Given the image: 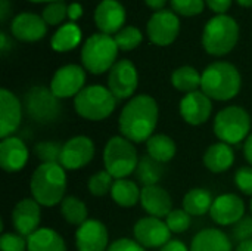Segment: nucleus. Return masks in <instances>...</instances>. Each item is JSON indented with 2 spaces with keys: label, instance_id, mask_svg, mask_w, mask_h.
<instances>
[{
  "label": "nucleus",
  "instance_id": "obj_1",
  "mask_svg": "<svg viewBox=\"0 0 252 251\" xmlns=\"http://www.w3.org/2000/svg\"><path fill=\"white\" fill-rule=\"evenodd\" d=\"M158 104L152 96H133L120 114V132L126 139L134 143L148 142V139L154 136L158 124Z\"/></svg>",
  "mask_w": 252,
  "mask_h": 251
},
{
  "label": "nucleus",
  "instance_id": "obj_2",
  "mask_svg": "<svg viewBox=\"0 0 252 251\" xmlns=\"http://www.w3.org/2000/svg\"><path fill=\"white\" fill-rule=\"evenodd\" d=\"M30 189L32 198L44 207L62 203L66 191V173L61 164H40L31 176Z\"/></svg>",
  "mask_w": 252,
  "mask_h": 251
},
{
  "label": "nucleus",
  "instance_id": "obj_3",
  "mask_svg": "<svg viewBox=\"0 0 252 251\" xmlns=\"http://www.w3.org/2000/svg\"><path fill=\"white\" fill-rule=\"evenodd\" d=\"M241 74L229 62H214L202 72L201 89L214 101H230L241 90Z\"/></svg>",
  "mask_w": 252,
  "mask_h": 251
},
{
  "label": "nucleus",
  "instance_id": "obj_4",
  "mask_svg": "<svg viewBox=\"0 0 252 251\" xmlns=\"http://www.w3.org/2000/svg\"><path fill=\"white\" fill-rule=\"evenodd\" d=\"M139 160L133 142L124 136H114L105 145L103 166L114 179H126L136 172Z\"/></svg>",
  "mask_w": 252,
  "mask_h": 251
},
{
  "label": "nucleus",
  "instance_id": "obj_5",
  "mask_svg": "<svg viewBox=\"0 0 252 251\" xmlns=\"http://www.w3.org/2000/svg\"><path fill=\"white\" fill-rule=\"evenodd\" d=\"M117 101L109 89L93 84L84 87L74 98V107L80 117L89 121H102L114 112Z\"/></svg>",
  "mask_w": 252,
  "mask_h": 251
},
{
  "label": "nucleus",
  "instance_id": "obj_6",
  "mask_svg": "<svg viewBox=\"0 0 252 251\" xmlns=\"http://www.w3.org/2000/svg\"><path fill=\"white\" fill-rule=\"evenodd\" d=\"M239 27L236 21L227 15H219L208 21L202 34L204 49L214 56L229 53L238 43Z\"/></svg>",
  "mask_w": 252,
  "mask_h": 251
},
{
  "label": "nucleus",
  "instance_id": "obj_7",
  "mask_svg": "<svg viewBox=\"0 0 252 251\" xmlns=\"http://www.w3.org/2000/svg\"><path fill=\"white\" fill-rule=\"evenodd\" d=\"M118 46L115 40L103 33L89 37L81 50V62L92 74H103L115 64Z\"/></svg>",
  "mask_w": 252,
  "mask_h": 251
},
{
  "label": "nucleus",
  "instance_id": "obj_8",
  "mask_svg": "<svg viewBox=\"0 0 252 251\" xmlns=\"http://www.w3.org/2000/svg\"><path fill=\"white\" fill-rule=\"evenodd\" d=\"M251 117L242 107L232 105L223 108L214 118V133L220 142L236 145L251 135Z\"/></svg>",
  "mask_w": 252,
  "mask_h": 251
},
{
  "label": "nucleus",
  "instance_id": "obj_9",
  "mask_svg": "<svg viewBox=\"0 0 252 251\" xmlns=\"http://www.w3.org/2000/svg\"><path fill=\"white\" fill-rule=\"evenodd\" d=\"M24 108L32 121L47 124L55 121L61 114L59 98L44 86L31 87L24 96Z\"/></svg>",
  "mask_w": 252,
  "mask_h": 251
},
{
  "label": "nucleus",
  "instance_id": "obj_10",
  "mask_svg": "<svg viewBox=\"0 0 252 251\" xmlns=\"http://www.w3.org/2000/svg\"><path fill=\"white\" fill-rule=\"evenodd\" d=\"M137 83H139L137 70L134 64L128 59H121L115 62L114 67L109 70L108 89L118 101L131 99L130 96H133V93L136 92Z\"/></svg>",
  "mask_w": 252,
  "mask_h": 251
},
{
  "label": "nucleus",
  "instance_id": "obj_11",
  "mask_svg": "<svg viewBox=\"0 0 252 251\" xmlns=\"http://www.w3.org/2000/svg\"><path fill=\"white\" fill-rule=\"evenodd\" d=\"M94 157V143L87 136H75L62 145L59 164L65 170H80Z\"/></svg>",
  "mask_w": 252,
  "mask_h": 251
},
{
  "label": "nucleus",
  "instance_id": "obj_12",
  "mask_svg": "<svg viewBox=\"0 0 252 251\" xmlns=\"http://www.w3.org/2000/svg\"><path fill=\"white\" fill-rule=\"evenodd\" d=\"M133 232L136 241L145 249H162L167 243L171 241V231L168 229L167 223L162 222V219L152 216L139 219Z\"/></svg>",
  "mask_w": 252,
  "mask_h": 251
},
{
  "label": "nucleus",
  "instance_id": "obj_13",
  "mask_svg": "<svg viewBox=\"0 0 252 251\" xmlns=\"http://www.w3.org/2000/svg\"><path fill=\"white\" fill-rule=\"evenodd\" d=\"M84 81L86 72L81 67L65 65L55 72L50 81V90L59 99H66L71 96L75 98L84 89Z\"/></svg>",
  "mask_w": 252,
  "mask_h": 251
},
{
  "label": "nucleus",
  "instance_id": "obj_14",
  "mask_svg": "<svg viewBox=\"0 0 252 251\" xmlns=\"http://www.w3.org/2000/svg\"><path fill=\"white\" fill-rule=\"evenodd\" d=\"M180 21L167 9L155 12L148 22V36L157 46H168L179 36Z\"/></svg>",
  "mask_w": 252,
  "mask_h": 251
},
{
  "label": "nucleus",
  "instance_id": "obj_15",
  "mask_svg": "<svg viewBox=\"0 0 252 251\" xmlns=\"http://www.w3.org/2000/svg\"><path fill=\"white\" fill-rule=\"evenodd\" d=\"M41 210L40 204L34 198H24L12 210V223L16 229V234L28 238L37 229H40Z\"/></svg>",
  "mask_w": 252,
  "mask_h": 251
},
{
  "label": "nucleus",
  "instance_id": "obj_16",
  "mask_svg": "<svg viewBox=\"0 0 252 251\" xmlns=\"http://www.w3.org/2000/svg\"><path fill=\"white\" fill-rule=\"evenodd\" d=\"M245 215V203L236 194H223L214 198L210 216L221 226L236 225Z\"/></svg>",
  "mask_w": 252,
  "mask_h": 251
},
{
  "label": "nucleus",
  "instance_id": "obj_17",
  "mask_svg": "<svg viewBox=\"0 0 252 251\" xmlns=\"http://www.w3.org/2000/svg\"><path fill=\"white\" fill-rule=\"evenodd\" d=\"M108 241L109 234L106 226L96 219L84 222L75 232V246L78 251H106Z\"/></svg>",
  "mask_w": 252,
  "mask_h": 251
},
{
  "label": "nucleus",
  "instance_id": "obj_18",
  "mask_svg": "<svg viewBox=\"0 0 252 251\" xmlns=\"http://www.w3.org/2000/svg\"><path fill=\"white\" fill-rule=\"evenodd\" d=\"M213 99H210L202 90L188 93L180 102V114L183 120L190 126H201L207 123L213 112Z\"/></svg>",
  "mask_w": 252,
  "mask_h": 251
},
{
  "label": "nucleus",
  "instance_id": "obj_19",
  "mask_svg": "<svg viewBox=\"0 0 252 251\" xmlns=\"http://www.w3.org/2000/svg\"><path fill=\"white\" fill-rule=\"evenodd\" d=\"M22 120V104L7 89L0 90V138L13 136Z\"/></svg>",
  "mask_w": 252,
  "mask_h": 251
},
{
  "label": "nucleus",
  "instance_id": "obj_20",
  "mask_svg": "<svg viewBox=\"0 0 252 251\" xmlns=\"http://www.w3.org/2000/svg\"><path fill=\"white\" fill-rule=\"evenodd\" d=\"M30 152L25 142L18 136H9L0 142V167L7 173L22 170L28 161Z\"/></svg>",
  "mask_w": 252,
  "mask_h": 251
},
{
  "label": "nucleus",
  "instance_id": "obj_21",
  "mask_svg": "<svg viewBox=\"0 0 252 251\" xmlns=\"http://www.w3.org/2000/svg\"><path fill=\"white\" fill-rule=\"evenodd\" d=\"M126 21V10L117 0H103L94 10V22L103 34H117Z\"/></svg>",
  "mask_w": 252,
  "mask_h": 251
},
{
  "label": "nucleus",
  "instance_id": "obj_22",
  "mask_svg": "<svg viewBox=\"0 0 252 251\" xmlns=\"http://www.w3.org/2000/svg\"><path fill=\"white\" fill-rule=\"evenodd\" d=\"M140 204L149 216L158 219H165L173 212V200L170 194L159 185L143 186Z\"/></svg>",
  "mask_w": 252,
  "mask_h": 251
},
{
  "label": "nucleus",
  "instance_id": "obj_23",
  "mask_svg": "<svg viewBox=\"0 0 252 251\" xmlns=\"http://www.w3.org/2000/svg\"><path fill=\"white\" fill-rule=\"evenodd\" d=\"M10 30L21 41H38L46 34V21L34 13H21L12 21Z\"/></svg>",
  "mask_w": 252,
  "mask_h": 251
},
{
  "label": "nucleus",
  "instance_id": "obj_24",
  "mask_svg": "<svg viewBox=\"0 0 252 251\" xmlns=\"http://www.w3.org/2000/svg\"><path fill=\"white\" fill-rule=\"evenodd\" d=\"M190 251H232V241L223 231L208 228L193 237Z\"/></svg>",
  "mask_w": 252,
  "mask_h": 251
},
{
  "label": "nucleus",
  "instance_id": "obj_25",
  "mask_svg": "<svg viewBox=\"0 0 252 251\" xmlns=\"http://www.w3.org/2000/svg\"><path fill=\"white\" fill-rule=\"evenodd\" d=\"M235 163V152L232 145L224 142L213 143L204 154V164L213 173L227 172Z\"/></svg>",
  "mask_w": 252,
  "mask_h": 251
},
{
  "label": "nucleus",
  "instance_id": "obj_26",
  "mask_svg": "<svg viewBox=\"0 0 252 251\" xmlns=\"http://www.w3.org/2000/svg\"><path fill=\"white\" fill-rule=\"evenodd\" d=\"M28 251H66V244L55 229L40 228L27 238Z\"/></svg>",
  "mask_w": 252,
  "mask_h": 251
},
{
  "label": "nucleus",
  "instance_id": "obj_27",
  "mask_svg": "<svg viewBox=\"0 0 252 251\" xmlns=\"http://www.w3.org/2000/svg\"><path fill=\"white\" fill-rule=\"evenodd\" d=\"M140 194L142 189L137 186L136 182L130 179H115L112 189H111V197L112 200L121 206V207H134L137 203H140Z\"/></svg>",
  "mask_w": 252,
  "mask_h": 251
},
{
  "label": "nucleus",
  "instance_id": "obj_28",
  "mask_svg": "<svg viewBox=\"0 0 252 251\" xmlns=\"http://www.w3.org/2000/svg\"><path fill=\"white\" fill-rule=\"evenodd\" d=\"M214 198L205 188H193L183 198V210L190 216H204L211 212Z\"/></svg>",
  "mask_w": 252,
  "mask_h": 251
},
{
  "label": "nucleus",
  "instance_id": "obj_29",
  "mask_svg": "<svg viewBox=\"0 0 252 251\" xmlns=\"http://www.w3.org/2000/svg\"><path fill=\"white\" fill-rule=\"evenodd\" d=\"M146 149H148L149 157H152L154 160L162 164L171 161L177 152L176 142L170 136L162 135V133H158L149 138L146 142Z\"/></svg>",
  "mask_w": 252,
  "mask_h": 251
},
{
  "label": "nucleus",
  "instance_id": "obj_30",
  "mask_svg": "<svg viewBox=\"0 0 252 251\" xmlns=\"http://www.w3.org/2000/svg\"><path fill=\"white\" fill-rule=\"evenodd\" d=\"M81 41V30L77 24L69 22L62 25L52 37L50 44L56 52H68L75 49Z\"/></svg>",
  "mask_w": 252,
  "mask_h": 251
},
{
  "label": "nucleus",
  "instance_id": "obj_31",
  "mask_svg": "<svg viewBox=\"0 0 252 251\" xmlns=\"http://www.w3.org/2000/svg\"><path fill=\"white\" fill-rule=\"evenodd\" d=\"M165 173V167L162 163H158L149 155H143L139 160L137 169H136V176L137 180L143 186H151V185H158V182L162 179Z\"/></svg>",
  "mask_w": 252,
  "mask_h": 251
},
{
  "label": "nucleus",
  "instance_id": "obj_32",
  "mask_svg": "<svg viewBox=\"0 0 252 251\" xmlns=\"http://www.w3.org/2000/svg\"><path fill=\"white\" fill-rule=\"evenodd\" d=\"M201 81H202V75L193 67H189V65L177 68L171 75L173 86L177 90L185 92L186 95L196 92L198 87H201Z\"/></svg>",
  "mask_w": 252,
  "mask_h": 251
},
{
  "label": "nucleus",
  "instance_id": "obj_33",
  "mask_svg": "<svg viewBox=\"0 0 252 251\" xmlns=\"http://www.w3.org/2000/svg\"><path fill=\"white\" fill-rule=\"evenodd\" d=\"M61 215L62 217L69 223V225H75V226H81L84 222H87V207L86 204L77 198V197H65L61 203Z\"/></svg>",
  "mask_w": 252,
  "mask_h": 251
},
{
  "label": "nucleus",
  "instance_id": "obj_34",
  "mask_svg": "<svg viewBox=\"0 0 252 251\" xmlns=\"http://www.w3.org/2000/svg\"><path fill=\"white\" fill-rule=\"evenodd\" d=\"M34 152L37 158L43 163L49 164H59L61 161V152H62V145L56 141H43L38 142L34 146Z\"/></svg>",
  "mask_w": 252,
  "mask_h": 251
},
{
  "label": "nucleus",
  "instance_id": "obj_35",
  "mask_svg": "<svg viewBox=\"0 0 252 251\" xmlns=\"http://www.w3.org/2000/svg\"><path fill=\"white\" fill-rule=\"evenodd\" d=\"M142 38H143V36H142L140 30L136 27H126V28L120 30L114 37L118 49L126 50V52L137 47L142 43Z\"/></svg>",
  "mask_w": 252,
  "mask_h": 251
},
{
  "label": "nucleus",
  "instance_id": "obj_36",
  "mask_svg": "<svg viewBox=\"0 0 252 251\" xmlns=\"http://www.w3.org/2000/svg\"><path fill=\"white\" fill-rule=\"evenodd\" d=\"M114 182H115V179L106 170H102V172H97L96 175H93L89 179L87 186H89V191H90L92 195H94V197H103L108 192H111Z\"/></svg>",
  "mask_w": 252,
  "mask_h": 251
},
{
  "label": "nucleus",
  "instance_id": "obj_37",
  "mask_svg": "<svg viewBox=\"0 0 252 251\" xmlns=\"http://www.w3.org/2000/svg\"><path fill=\"white\" fill-rule=\"evenodd\" d=\"M165 223L173 234H183L190 226V215L188 212H185L183 209L182 210L180 209L173 210L165 217Z\"/></svg>",
  "mask_w": 252,
  "mask_h": 251
},
{
  "label": "nucleus",
  "instance_id": "obj_38",
  "mask_svg": "<svg viewBox=\"0 0 252 251\" xmlns=\"http://www.w3.org/2000/svg\"><path fill=\"white\" fill-rule=\"evenodd\" d=\"M68 16V6L63 1H53L43 10V19L49 25H56Z\"/></svg>",
  "mask_w": 252,
  "mask_h": 251
},
{
  "label": "nucleus",
  "instance_id": "obj_39",
  "mask_svg": "<svg viewBox=\"0 0 252 251\" xmlns=\"http://www.w3.org/2000/svg\"><path fill=\"white\" fill-rule=\"evenodd\" d=\"M0 250L1 251H28L27 238L19 234H1L0 237Z\"/></svg>",
  "mask_w": 252,
  "mask_h": 251
},
{
  "label": "nucleus",
  "instance_id": "obj_40",
  "mask_svg": "<svg viewBox=\"0 0 252 251\" xmlns=\"http://www.w3.org/2000/svg\"><path fill=\"white\" fill-rule=\"evenodd\" d=\"M171 6L183 16H195L204 10L202 0H171Z\"/></svg>",
  "mask_w": 252,
  "mask_h": 251
},
{
  "label": "nucleus",
  "instance_id": "obj_41",
  "mask_svg": "<svg viewBox=\"0 0 252 251\" xmlns=\"http://www.w3.org/2000/svg\"><path fill=\"white\" fill-rule=\"evenodd\" d=\"M235 185L245 195L252 197V166L239 167L235 173Z\"/></svg>",
  "mask_w": 252,
  "mask_h": 251
},
{
  "label": "nucleus",
  "instance_id": "obj_42",
  "mask_svg": "<svg viewBox=\"0 0 252 251\" xmlns=\"http://www.w3.org/2000/svg\"><path fill=\"white\" fill-rule=\"evenodd\" d=\"M233 238L238 243L252 240V217H242L236 225H233Z\"/></svg>",
  "mask_w": 252,
  "mask_h": 251
},
{
  "label": "nucleus",
  "instance_id": "obj_43",
  "mask_svg": "<svg viewBox=\"0 0 252 251\" xmlns=\"http://www.w3.org/2000/svg\"><path fill=\"white\" fill-rule=\"evenodd\" d=\"M106 251H146L143 246H140L136 240L130 238H120L114 241Z\"/></svg>",
  "mask_w": 252,
  "mask_h": 251
},
{
  "label": "nucleus",
  "instance_id": "obj_44",
  "mask_svg": "<svg viewBox=\"0 0 252 251\" xmlns=\"http://www.w3.org/2000/svg\"><path fill=\"white\" fill-rule=\"evenodd\" d=\"M207 3L211 10L220 15H224V12H227L229 7L232 6V0H207Z\"/></svg>",
  "mask_w": 252,
  "mask_h": 251
},
{
  "label": "nucleus",
  "instance_id": "obj_45",
  "mask_svg": "<svg viewBox=\"0 0 252 251\" xmlns=\"http://www.w3.org/2000/svg\"><path fill=\"white\" fill-rule=\"evenodd\" d=\"M161 251H190L188 247H186V244L185 243H182V241H179V240H171L170 243H167Z\"/></svg>",
  "mask_w": 252,
  "mask_h": 251
},
{
  "label": "nucleus",
  "instance_id": "obj_46",
  "mask_svg": "<svg viewBox=\"0 0 252 251\" xmlns=\"http://www.w3.org/2000/svg\"><path fill=\"white\" fill-rule=\"evenodd\" d=\"M81 15H83V7H81L78 3H71V4L68 6V18H69L71 21L78 19Z\"/></svg>",
  "mask_w": 252,
  "mask_h": 251
},
{
  "label": "nucleus",
  "instance_id": "obj_47",
  "mask_svg": "<svg viewBox=\"0 0 252 251\" xmlns=\"http://www.w3.org/2000/svg\"><path fill=\"white\" fill-rule=\"evenodd\" d=\"M244 155H245V160L252 166V133L244 142Z\"/></svg>",
  "mask_w": 252,
  "mask_h": 251
},
{
  "label": "nucleus",
  "instance_id": "obj_48",
  "mask_svg": "<svg viewBox=\"0 0 252 251\" xmlns=\"http://www.w3.org/2000/svg\"><path fill=\"white\" fill-rule=\"evenodd\" d=\"M146 1V4L151 7V9H154V10H162V7L165 6V3H167V0H145Z\"/></svg>",
  "mask_w": 252,
  "mask_h": 251
},
{
  "label": "nucleus",
  "instance_id": "obj_49",
  "mask_svg": "<svg viewBox=\"0 0 252 251\" xmlns=\"http://www.w3.org/2000/svg\"><path fill=\"white\" fill-rule=\"evenodd\" d=\"M7 12H9V1L7 0H0V19L1 21H6Z\"/></svg>",
  "mask_w": 252,
  "mask_h": 251
},
{
  "label": "nucleus",
  "instance_id": "obj_50",
  "mask_svg": "<svg viewBox=\"0 0 252 251\" xmlns=\"http://www.w3.org/2000/svg\"><path fill=\"white\" fill-rule=\"evenodd\" d=\"M236 251H252V240L239 243L238 247H236Z\"/></svg>",
  "mask_w": 252,
  "mask_h": 251
},
{
  "label": "nucleus",
  "instance_id": "obj_51",
  "mask_svg": "<svg viewBox=\"0 0 252 251\" xmlns=\"http://www.w3.org/2000/svg\"><path fill=\"white\" fill-rule=\"evenodd\" d=\"M0 49H1V52H6L7 50V38H6V34L4 33H1L0 34Z\"/></svg>",
  "mask_w": 252,
  "mask_h": 251
},
{
  "label": "nucleus",
  "instance_id": "obj_52",
  "mask_svg": "<svg viewBox=\"0 0 252 251\" xmlns=\"http://www.w3.org/2000/svg\"><path fill=\"white\" fill-rule=\"evenodd\" d=\"M238 3H239V4H242V6H245V7H250V6H252V0H238Z\"/></svg>",
  "mask_w": 252,
  "mask_h": 251
},
{
  "label": "nucleus",
  "instance_id": "obj_53",
  "mask_svg": "<svg viewBox=\"0 0 252 251\" xmlns=\"http://www.w3.org/2000/svg\"><path fill=\"white\" fill-rule=\"evenodd\" d=\"M30 1H34V3H40V1H59V0H30Z\"/></svg>",
  "mask_w": 252,
  "mask_h": 251
},
{
  "label": "nucleus",
  "instance_id": "obj_54",
  "mask_svg": "<svg viewBox=\"0 0 252 251\" xmlns=\"http://www.w3.org/2000/svg\"><path fill=\"white\" fill-rule=\"evenodd\" d=\"M251 213H252V200H251Z\"/></svg>",
  "mask_w": 252,
  "mask_h": 251
}]
</instances>
